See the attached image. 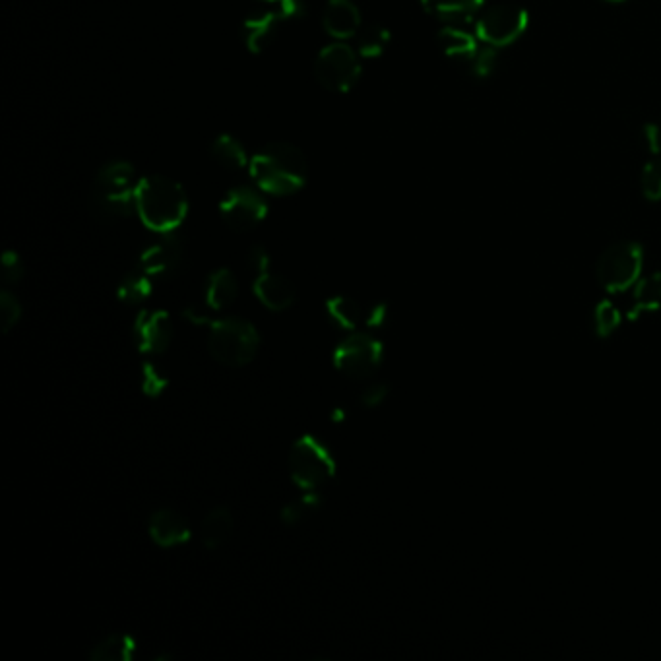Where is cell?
I'll return each instance as SVG.
<instances>
[{"mask_svg": "<svg viewBox=\"0 0 661 661\" xmlns=\"http://www.w3.org/2000/svg\"><path fill=\"white\" fill-rule=\"evenodd\" d=\"M249 171L254 185L264 194L289 196L305 187L309 163L293 144L274 142L252 156Z\"/></svg>", "mask_w": 661, "mask_h": 661, "instance_id": "obj_1", "label": "cell"}, {"mask_svg": "<svg viewBox=\"0 0 661 661\" xmlns=\"http://www.w3.org/2000/svg\"><path fill=\"white\" fill-rule=\"evenodd\" d=\"M441 45L444 53L458 61L460 64H470L475 53L479 51V45L470 33L460 30L458 26H446L441 32Z\"/></svg>", "mask_w": 661, "mask_h": 661, "instance_id": "obj_20", "label": "cell"}, {"mask_svg": "<svg viewBox=\"0 0 661 661\" xmlns=\"http://www.w3.org/2000/svg\"><path fill=\"white\" fill-rule=\"evenodd\" d=\"M152 276L138 264L134 270H130L121 285L117 289L119 299L128 305H140L144 303L152 293Z\"/></svg>", "mask_w": 661, "mask_h": 661, "instance_id": "obj_22", "label": "cell"}, {"mask_svg": "<svg viewBox=\"0 0 661 661\" xmlns=\"http://www.w3.org/2000/svg\"><path fill=\"white\" fill-rule=\"evenodd\" d=\"M322 26L338 41L351 39L361 30V12L353 0H328L322 16Z\"/></svg>", "mask_w": 661, "mask_h": 661, "instance_id": "obj_14", "label": "cell"}, {"mask_svg": "<svg viewBox=\"0 0 661 661\" xmlns=\"http://www.w3.org/2000/svg\"><path fill=\"white\" fill-rule=\"evenodd\" d=\"M264 2H276V0H264Z\"/></svg>", "mask_w": 661, "mask_h": 661, "instance_id": "obj_39", "label": "cell"}, {"mask_svg": "<svg viewBox=\"0 0 661 661\" xmlns=\"http://www.w3.org/2000/svg\"><path fill=\"white\" fill-rule=\"evenodd\" d=\"M495 49L497 47H491V45L479 47V51L475 53V57L468 64L473 76L485 78V76H491L493 74V70L497 66V51Z\"/></svg>", "mask_w": 661, "mask_h": 661, "instance_id": "obj_31", "label": "cell"}, {"mask_svg": "<svg viewBox=\"0 0 661 661\" xmlns=\"http://www.w3.org/2000/svg\"><path fill=\"white\" fill-rule=\"evenodd\" d=\"M621 324V313L609 303L601 301L594 313V326L599 338H609Z\"/></svg>", "mask_w": 661, "mask_h": 661, "instance_id": "obj_28", "label": "cell"}, {"mask_svg": "<svg viewBox=\"0 0 661 661\" xmlns=\"http://www.w3.org/2000/svg\"><path fill=\"white\" fill-rule=\"evenodd\" d=\"M138 646L136 640L128 634H111L103 638L90 652L94 661H130L136 658Z\"/></svg>", "mask_w": 661, "mask_h": 661, "instance_id": "obj_21", "label": "cell"}, {"mask_svg": "<svg viewBox=\"0 0 661 661\" xmlns=\"http://www.w3.org/2000/svg\"><path fill=\"white\" fill-rule=\"evenodd\" d=\"M185 262V245L175 233H165L158 243L148 247L140 256V266L154 278H173Z\"/></svg>", "mask_w": 661, "mask_h": 661, "instance_id": "obj_12", "label": "cell"}, {"mask_svg": "<svg viewBox=\"0 0 661 661\" xmlns=\"http://www.w3.org/2000/svg\"><path fill=\"white\" fill-rule=\"evenodd\" d=\"M249 264L256 274H264L270 268V256L262 247H252L249 252Z\"/></svg>", "mask_w": 661, "mask_h": 661, "instance_id": "obj_36", "label": "cell"}, {"mask_svg": "<svg viewBox=\"0 0 661 661\" xmlns=\"http://www.w3.org/2000/svg\"><path fill=\"white\" fill-rule=\"evenodd\" d=\"M140 378H142V390H144V394H148L152 398H158L159 394L167 388V378L152 363H146L144 365L142 377Z\"/></svg>", "mask_w": 661, "mask_h": 661, "instance_id": "obj_33", "label": "cell"}, {"mask_svg": "<svg viewBox=\"0 0 661 661\" xmlns=\"http://www.w3.org/2000/svg\"><path fill=\"white\" fill-rule=\"evenodd\" d=\"M150 537L159 547H177L190 539L189 520L177 510L163 508L150 516Z\"/></svg>", "mask_w": 661, "mask_h": 661, "instance_id": "obj_15", "label": "cell"}, {"mask_svg": "<svg viewBox=\"0 0 661 661\" xmlns=\"http://www.w3.org/2000/svg\"><path fill=\"white\" fill-rule=\"evenodd\" d=\"M386 320H388V307H386L384 303H378V305H375V307L369 311L367 318H365V322H367L369 328H382V326L386 324Z\"/></svg>", "mask_w": 661, "mask_h": 661, "instance_id": "obj_37", "label": "cell"}, {"mask_svg": "<svg viewBox=\"0 0 661 661\" xmlns=\"http://www.w3.org/2000/svg\"><path fill=\"white\" fill-rule=\"evenodd\" d=\"M382 357L384 351L377 338L369 334H353L336 347L334 365L346 377L365 380L377 373Z\"/></svg>", "mask_w": 661, "mask_h": 661, "instance_id": "obj_9", "label": "cell"}, {"mask_svg": "<svg viewBox=\"0 0 661 661\" xmlns=\"http://www.w3.org/2000/svg\"><path fill=\"white\" fill-rule=\"evenodd\" d=\"M642 260H644V252L638 243L623 241L611 245L599 256L596 266L599 284L609 293H621L629 289L640 276Z\"/></svg>", "mask_w": 661, "mask_h": 661, "instance_id": "obj_6", "label": "cell"}, {"mask_svg": "<svg viewBox=\"0 0 661 661\" xmlns=\"http://www.w3.org/2000/svg\"><path fill=\"white\" fill-rule=\"evenodd\" d=\"M483 0H421L427 14L448 26L470 22L479 12Z\"/></svg>", "mask_w": 661, "mask_h": 661, "instance_id": "obj_17", "label": "cell"}, {"mask_svg": "<svg viewBox=\"0 0 661 661\" xmlns=\"http://www.w3.org/2000/svg\"><path fill=\"white\" fill-rule=\"evenodd\" d=\"M254 295L258 297V301L274 311V313H282L285 309H289L295 301V287L293 284L278 274L272 272H264L256 276L254 282Z\"/></svg>", "mask_w": 661, "mask_h": 661, "instance_id": "obj_16", "label": "cell"}, {"mask_svg": "<svg viewBox=\"0 0 661 661\" xmlns=\"http://www.w3.org/2000/svg\"><path fill=\"white\" fill-rule=\"evenodd\" d=\"M661 305V274H652L640 280L634 289V307L629 313L630 320H636L642 313L656 311Z\"/></svg>", "mask_w": 661, "mask_h": 661, "instance_id": "obj_24", "label": "cell"}, {"mask_svg": "<svg viewBox=\"0 0 661 661\" xmlns=\"http://www.w3.org/2000/svg\"><path fill=\"white\" fill-rule=\"evenodd\" d=\"M272 4V8L251 14L243 24V41L252 53L264 51L285 22L303 18L307 10L303 0H276Z\"/></svg>", "mask_w": 661, "mask_h": 661, "instance_id": "obj_8", "label": "cell"}, {"mask_svg": "<svg viewBox=\"0 0 661 661\" xmlns=\"http://www.w3.org/2000/svg\"><path fill=\"white\" fill-rule=\"evenodd\" d=\"M388 392H390V388L384 382H373L363 390L359 402L363 408H377L388 398Z\"/></svg>", "mask_w": 661, "mask_h": 661, "instance_id": "obj_34", "label": "cell"}, {"mask_svg": "<svg viewBox=\"0 0 661 661\" xmlns=\"http://www.w3.org/2000/svg\"><path fill=\"white\" fill-rule=\"evenodd\" d=\"M136 212L148 229L161 235L173 233L187 218L189 198L177 181L150 175L138 183Z\"/></svg>", "mask_w": 661, "mask_h": 661, "instance_id": "obj_2", "label": "cell"}, {"mask_svg": "<svg viewBox=\"0 0 661 661\" xmlns=\"http://www.w3.org/2000/svg\"><path fill=\"white\" fill-rule=\"evenodd\" d=\"M528 28V12L518 4H493L477 20V35L491 47L514 43Z\"/></svg>", "mask_w": 661, "mask_h": 661, "instance_id": "obj_10", "label": "cell"}, {"mask_svg": "<svg viewBox=\"0 0 661 661\" xmlns=\"http://www.w3.org/2000/svg\"><path fill=\"white\" fill-rule=\"evenodd\" d=\"M221 220L233 231H249L268 214V202L258 190L235 187L229 190L220 204Z\"/></svg>", "mask_w": 661, "mask_h": 661, "instance_id": "obj_11", "label": "cell"}, {"mask_svg": "<svg viewBox=\"0 0 661 661\" xmlns=\"http://www.w3.org/2000/svg\"><path fill=\"white\" fill-rule=\"evenodd\" d=\"M326 315L330 318V322L340 330H355L363 318L359 305L344 295L328 299Z\"/></svg>", "mask_w": 661, "mask_h": 661, "instance_id": "obj_26", "label": "cell"}, {"mask_svg": "<svg viewBox=\"0 0 661 661\" xmlns=\"http://www.w3.org/2000/svg\"><path fill=\"white\" fill-rule=\"evenodd\" d=\"M289 472L295 485L303 491H318L334 477L336 462L324 442L305 435L289 452Z\"/></svg>", "mask_w": 661, "mask_h": 661, "instance_id": "obj_5", "label": "cell"}, {"mask_svg": "<svg viewBox=\"0 0 661 661\" xmlns=\"http://www.w3.org/2000/svg\"><path fill=\"white\" fill-rule=\"evenodd\" d=\"M212 156L220 163L221 167H225L229 171H241L249 163L243 144L237 138L229 136V134H221L214 140Z\"/></svg>", "mask_w": 661, "mask_h": 661, "instance_id": "obj_23", "label": "cell"}, {"mask_svg": "<svg viewBox=\"0 0 661 661\" xmlns=\"http://www.w3.org/2000/svg\"><path fill=\"white\" fill-rule=\"evenodd\" d=\"M134 344L142 353H163L173 342V322L165 311H142L132 328Z\"/></svg>", "mask_w": 661, "mask_h": 661, "instance_id": "obj_13", "label": "cell"}, {"mask_svg": "<svg viewBox=\"0 0 661 661\" xmlns=\"http://www.w3.org/2000/svg\"><path fill=\"white\" fill-rule=\"evenodd\" d=\"M642 140L644 146L650 150V154L660 156L661 154V126L660 123H650L642 128Z\"/></svg>", "mask_w": 661, "mask_h": 661, "instance_id": "obj_35", "label": "cell"}, {"mask_svg": "<svg viewBox=\"0 0 661 661\" xmlns=\"http://www.w3.org/2000/svg\"><path fill=\"white\" fill-rule=\"evenodd\" d=\"M237 295H239V282L227 268H221L210 274L204 289V299L208 307L216 311L227 309L229 305H233Z\"/></svg>", "mask_w": 661, "mask_h": 661, "instance_id": "obj_18", "label": "cell"}, {"mask_svg": "<svg viewBox=\"0 0 661 661\" xmlns=\"http://www.w3.org/2000/svg\"><path fill=\"white\" fill-rule=\"evenodd\" d=\"M660 126H661V121H660Z\"/></svg>", "mask_w": 661, "mask_h": 661, "instance_id": "obj_40", "label": "cell"}, {"mask_svg": "<svg viewBox=\"0 0 661 661\" xmlns=\"http://www.w3.org/2000/svg\"><path fill=\"white\" fill-rule=\"evenodd\" d=\"M357 41V53L365 59H375L384 53V49L390 43V32L380 26L377 22L361 26V30L355 35Z\"/></svg>", "mask_w": 661, "mask_h": 661, "instance_id": "obj_25", "label": "cell"}, {"mask_svg": "<svg viewBox=\"0 0 661 661\" xmlns=\"http://www.w3.org/2000/svg\"><path fill=\"white\" fill-rule=\"evenodd\" d=\"M320 504H322V499L316 491H307V495L301 497L299 501L285 504L284 510H282V520H284L285 526L301 524L309 514H313L320 508Z\"/></svg>", "mask_w": 661, "mask_h": 661, "instance_id": "obj_27", "label": "cell"}, {"mask_svg": "<svg viewBox=\"0 0 661 661\" xmlns=\"http://www.w3.org/2000/svg\"><path fill=\"white\" fill-rule=\"evenodd\" d=\"M24 274H26V268H24V262L18 256V252H4V256H2V280H4V284H20Z\"/></svg>", "mask_w": 661, "mask_h": 661, "instance_id": "obj_32", "label": "cell"}, {"mask_svg": "<svg viewBox=\"0 0 661 661\" xmlns=\"http://www.w3.org/2000/svg\"><path fill=\"white\" fill-rule=\"evenodd\" d=\"M260 336L243 318H221L212 322L208 336L210 355L225 367H245L256 357Z\"/></svg>", "mask_w": 661, "mask_h": 661, "instance_id": "obj_4", "label": "cell"}, {"mask_svg": "<svg viewBox=\"0 0 661 661\" xmlns=\"http://www.w3.org/2000/svg\"><path fill=\"white\" fill-rule=\"evenodd\" d=\"M138 179L134 167L126 161L107 163L97 179L92 192L94 212L103 220H121L136 210Z\"/></svg>", "mask_w": 661, "mask_h": 661, "instance_id": "obj_3", "label": "cell"}, {"mask_svg": "<svg viewBox=\"0 0 661 661\" xmlns=\"http://www.w3.org/2000/svg\"><path fill=\"white\" fill-rule=\"evenodd\" d=\"M315 76L328 92L346 94L361 78L357 53L342 41L324 47L316 57Z\"/></svg>", "mask_w": 661, "mask_h": 661, "instance_id": "obj_7", "label": "cell"}, {"mask_svg": "<svg viewBox=\"0 0 661 661\" xmlns=\"http://www.w3.org/2000/svg\"><path fill=\"white\" fill-rule=\"evenodd\" d=\"M233 526H235V520H233V514L229 508L216 506L214 510H210L200 526V539H202L204 547L220 549L221 545L231 536Z\"/></svg>", "mask_w": 661, "mask_h": 661, "instance_id": "obj_19", "label": "cell"}, {"mask_svg": "<svg viewBox=\"0 0 661 661\" xmlns=\"http://www.w3.org/2000/svg\"><path fill=\"white\" fill-rule=\"evenodd\" d=\"M607 2H623V0H607Z\"/></svg>", "mask_w": 661, "mask_h": 661, "instance_id": "obj_38", "label": "cell"}, {"mask_svg": "<svg viewBox=\"0 0 661 661\" xmlns=\"http://www.w3.org/2000/svg\"><path fill=\"white\" fill-rule=\"evenodd\" d=\"M22 318V305L20 299L10 293V291H2L0 293V324L4 332H10Z\"/></svg>", "mask_w": 661, "mask_h": 661, "instance_id": "obj_29", "label": "cell"}, {"mask_svg": "<svg viewBox=\"0 0 661 661\" xmlns=\"http://www.w3.org/2000/svg\"><path fill=\"white\" fill-rule=\"evenodd\" d=\"M642 192L648 200H661V154L646 163L642 171Z\"/></svg>", "mask_w": 661, "mask_h": 661, "instance_id": "obj_30", "label": "cell"}]
</instances>
